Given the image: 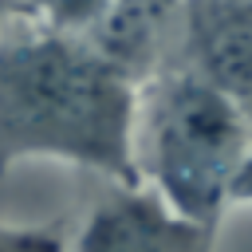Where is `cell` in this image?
Segmentation results:
<instances>
[{
	"instance_id": "cell-1",
	"label": "cell",
	"mask_w": 252,
	"mask_h": 252,
	"mask_svg": "<svg viewBox=\"0 0 252 252\" xmlns=\"http://www.w3.org/2000/svg\"><path fill=\"white\" fill-rule=\"evenodd\" d=\"M138 102L122 55L94 35L43 24L8 32L0 51V154L59 158L106 173L114 185H138Z\"/></svg>"
},
{
	"instance_id": "cell-2",
	"label": "cell",
	"mask_w": 252,
	"mask_h": 252,
	"mask_svg": "<svg viewBox=\"0 0 252 252\" xmlns=\"http://www.w3.org/2000/svg\"><path fill=\"white\" fill-rule=\"evenodd\" d=\"M248 154L252 114L205 67L150 75L138 102V165L177 213L217 232Z\"/></svg>"
},
{
	"instance_id": "cell-3",
	"label": "cell",
	"mask_w": 252,
	"mask_h": 252,
	"mask_svg": "<svg viewBox=\"0 0 252 252\" xmlns=\"http://www.w3.org/2000/svg\"><path fill=\"white\" fill-rule=\"evenodd\" d=\"M213 232L177 213L154 185H118L75 236V248H209Z\"/></svg>"
},
{
	"instance_id": "cell-4",
	"label": "cell",
	"mask_w": 252,
	"mask_h": 252,
	"mask_svg": "<svg viewBox=\"0 0 252 252\" xmlns=\"http://www.w3.org/2000/svg\"><path fill=\"white\" fill-rule=\"evenodd\" d=\"M142 0H47V20L83 35H94L102 47L126 59V47L138 39Z\"/></svg>"
},
{
	"instance_id": "cell-5",
	"label": "cell",
	"mask_w": 252,
	"mask_h": 252,
	"mask_svg": "<svg viewBox=\"0 0 252 252\" xmlns=\"http://www.w3.org/2000/svg\"><path fill=\"white\" fill-rule=\"evenodd\" d=\"M0 244L4 248H59V236L51 232H39V228H4L0 232Z\"/></svg>"
},
{
	"instance_id": "cell-6",
	"label": "cell",
	"mask_w": 252,
	"mask_h": 252,
	"mask_svg": "<svg viewBox=\"0 0 252 252\" xmlns=\"http://www.w3.org/2000/svg\"><path fill=\"white\" fill-rule=\"evenodd\" d=\"M232 205H252V154L244 158L240 173H236V185H232Z\"/></svg>"
}]
</instances>
